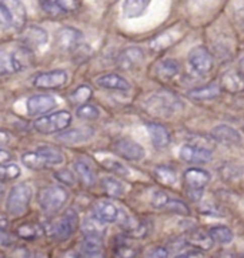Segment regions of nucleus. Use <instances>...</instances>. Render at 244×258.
Here are the masks:
<instances>
[{"instance_id":"obj_18","label":"nucleus","mask_w":244,"mask_h":258,"mask_svg":"<svg viewBox=\"0 0 244 258\" xmlns=\"http://www.w3.org/2000/svg\"><path fill=\"white\" fill-rule=\"evenodd\" d=\"M96 84L106 89V90H114V92H129L130 90V83L126 79H123L121 76L109 73V75H103L96 79Z\"/></svg>"},{"instance_id":"obj_12","label":"nucleus","mask_w":244,"mask_h":258,"mask_svg":"<svg viewBox=\"0 0 244 258\" xmlns=\"http://www.w3.org/2000/svg\"><path fill=\"white\" fill-rule=\"evenodd\" d=\"M180 157L183 161L190 164H206L211 161V151L200 146H196L193 143H189L180 149Z\"/></svg>"},{"instance_id":"obj_47","label":"nucleus","mask_w":244,"mask_h":258,"mask_svg":"<svg viewBox=\"0 0 244 258\" xmlns=\"http://www.w3.org/2000/svg\"><path fill=\"white\" fill-rule=\"evenodd\" d=\"M168 252L166 248H156L152 252H149V257H167Z\"/></svg>"},{"instance_id":"obj_45","label":"nucleus","mask_w":244,"mask_h":258,"mask_svg":"<svg viewBox=\"0 0 244 258\" xmlns=\"http://www.w3.org/2000/svg\"><path fill=\"white\" fill-rule=\"evenodd\" d=\"M54 177H56L57 180H60L62 183L68 184V185H75V183H76L75 175H73V173H70L69 170H62V171H57V173L54 174Z\"/></svg>"},{"instance_id":"obj_27","label":"nucleus","mask_w":244,"mask_h":258,"mask_svg":"<svg viewBox=\"0 0 244 258\" xmlns=\"http://www.w3.org/2000/svg\"><path fill=\"white\" fill-rule=\"evenodd\" d=\"M106 223L99 220L97 217H87L82 221V231L86 235H93V237H99L103 238V235L106 234Z\"/></svg>"},{"instance_id":"obj_14","label":"nucleus","mask_w":244,"mask_h":258,"mask_svg":"<svg viewBox=\"0 0 244 258\" xmlns=\"http://www.w3.org/2000/svg\"><path fill=\"white\" fill-rule=\"evenodd\" d=\"M186 187L190 191H203L210 181V174L203 168H189L183 175Z\"/></svg>"},{"instance_id":"obj_5","label":"nucleus","mask_w":244,"mask_h":258,"mask_svg":"<svg viewBox=\"0 0 244 258\" xmlns=\"http://www.w3.org/2000/svg\"><path fill=\"white\" fill-rule=\"evenodd\" d=\"M79 227V216L75 210H68L65 214L57 218L51 225V237L57 241H66L73 234L76 233Z\"/></svg>"},{"instance_id":"obj_41","label":"nucleus","mask_w":244,"mask_h":258,"mask_svg":"<svg viewBox=\"0 0 244 258\" xmlns=\"http://www.w3.org/2000/svg\"><path fill=\"white\" fill-rule=\"evenodd\" d=\"M20 175V168L16 164H0V180H15Z\"/></svg>"},{"instance_id":"obj_7","label":"nucleus","mask_w":244,"mask_h":258,"mask_svg":"<svg viewBox=\"0 0 244 258\" xmlns=\"http://www.w3.org/2000/svg\"><path fill=\"white\" fill-rule=\"evenodd\" d=\"M68 82V73L65 70H51L46 73H40L33 79V86L40 90L57 89Z\"/></svg>"},{"instance_id":"obj_31","label":"nucleus","mask_w":244,"mask_h":258,"mask_svg":"<svg viewBox=\"0 0 244 258\" xmlns=\"http://www.w3.org/2000/svg\"><path fill=\"white\" fill-rule=\"evenodd\" d=\"M92 89H90L89 86H79L76 90L69 96L68 100L70 101V104L79 107V106H82V104H86L87 100L92 97Z\"/></svg>"},{"instance_id":"obj_46","label":"nucleus","mask_w":244,"mask_h":258,"mask_svg":"<svg viewBox=\"0 0 244 258\" xmlns=\"http://www.w3.org/2000/svg\"><path fill=\"white\" fill-rule=\"evenodd\" d=\"M12 244H13L12 235H9V234L5 233L3 230H0V245H2V247H10Z\"/></svg>"},{"instance_id":"obj_24","label":"nucleus","mask_w":244,"mask_h":258,"mask_svg":"<svg viewBox=\"0 0 244 258\" xmlns=\"http://www.w3.org/2000/svg\"><path fill=\"white\" fill-rule=\"evenodd\" d=\"M22 69H23V64L13 53L0 51V76L13 75V73L20 72Z\"/></svg>"},{"instance_id":"obj_44","label":"nucleus","mask_w":244,"mask_h":258,"mask_svg":"<svg viewBox=\"0 0 244 258\" xmlns=\"http://www.w3.org/2000/svg\"><path fill=\"white\" fill-rule=\"evenodd\" d=\"M12 16H10V13H9L8 8L0 2V27H3V29H12Z\"/></svg>"},{"instance_id":"obj_38","label":"nucleus","mask_w":244,"mask_h":258,"mask_svg":"<svg viewBox=\"0 0 244 258\" xmlns=\"http://www.w3.org/2000/svg\"><path fill=\"white\" fill-rule=\"evenodd\" d=\"M76 116L79 118H83V120H96L100 116V111H99V108L96 107V106L86 103V104H82V106L77 107Z\"/></svg>"},{"instance_id":"obj_36","label":"nucleus","mask_w":244,"mask_h":258,"mask_svg":"<svg viewBox=\"0 0 244 258\" xmlns=\"http://www.w3.org/2000/svg\"><path fill=\"white\" fill-rule=\"evenodd\" d=\"M40 8L43 13L49 17H59L66 15V10L60 6L57 0H40Z\"/></svg>"},{"instance_id":"obj_28","label":"nucleus","mask_w":244,"mask_h":258,"mask_svg":"<svg viewBox=\"0 0 244 258\" xmlns=\"http://www.w3.org/2000/svg\"><path fill=\"white\" fill-rule=\"evenodd\" d=\"M80 251L86 257H100L103 255L101 238L93 237V235H86V238L80 244Z\"/></svg>"},{"instance_id":"obj_26","label":"nucleus","mask_w":244,"mask_h":258,"mask_svg":"<svg viewBox=\"0 0 244 258\" xmlns=\"http://www.w3.org/2000/svg\"><path fill=\"white\" fill-rule=\"evenodd\" d=\"M221 94V89H220L219 84L210 83L207 86H203V87H197L189 92V97L193 99V100H211V99H216Z\"/></svg>"},{"instance_id":"obj_8","label":"nucleus","mask_w":244,"mask_h":258,"mask_svg":"<svg viewBox=\"0 0 244 258\" xmlns=\"http://www.w3.org/2000/svg\"><path fill=\"white\" fill-rule=\"evenodd\" d=\"M83 34L75 27H62L56 33V46L63 51H73L82 44Z\"/></svg>"},{"instance_id":"obj_22","label":"nucleus","mask_w":244,"mask_h":258,"mask_svg":"<svg viewBox=\"0 0 244 258\" xmlns=\"http://www.w3.org/2000/svg\"><path fill=\"white\" fill-rule=\"evenodd\" d=\"M178 72H180V66L173 58H164V60L159 61L154 67V75L163 82L171 80L173 77L178 75Z\"/></svg>"},{"instance_id":"obj_16","label":"nucleus","mask_w":244,"mask_h":258,"mask_svg":"<svg viewBox=\"0 0 244 258\" xmlns=\"http://www.w3.org/2000/svg\"><path fill=\"white\" fill-rule=\"evenodd\" d=\"M0 2L8 8L9 13L12 16V23H13L12 29L22 30L26 23V17H27L25 5L20 0H0Z\"/></svg>"},{"instance_id":"obj_43","label":"nucleus","mask_w":244,"mask_h":258,"mask_svg":"<svg viewBox=\"0 0 244 258\" xmlns=\"http://www.w3.org/2000/svg\"><path fill=\"white\" fill-rule=\"evenodd\" d=\"M168 199H170V197H168L164 191H156L153 194L152 206L154 208H157V210H164Z\"/></svg>"},{"instance_id":"obj_11","label":"nucleus","mask_w":244,"mask_h":258,"mask_svg":"<svg viewBox=\"0 0 244 258\" xmlns=\"http://www.w3.org/2000/svg\"><path fill=\"white\" fill-rule=\"evenodd\" d=\"M94 136V130L92 127H76V128H70V130H62V133L56 136V140L65 144H83L87 143Z\"/></svg>"},{"instance_id":"obj_49","label":"nucleus","mask_w":244,"mask_h":258,"mask_svg":"<svg viewBox=\"0 0 244 258\" xmlns=\"http://www.w3.org/2000/svg\"><path fill=\"white\" fill-rule=\"evenodd\" d=\"M9 136L6 133H3V132H0V146H5V144H8L9 143Z\"/></svg>"},{"instance_id":"obj_30","label":"nucleus","mask_w":244,"mask_h":258,"mask_svg":"<svg viewBox=\"0 0 244 258\" xmlns=\"http://www.w3.org/2000/svg\"><path fill=\"white\" fill-rule=\"evenodd\" d=\"M186 244H189L190 247H193L196 250H200V248L202 250H209L213 245V240L210 238V235L207 237L203 233L196 231V233L189 234V237L186 238Z\"/></svg>"},{"instance_id":"obj_10","label":"nucleus","mask_w":244,"mask_h":258,"mask_svg":"<svg viewBox=\"0 0 244 258\" xmlns=\"http://www.w3.org/2000/svg\"><path fill=\"white\" fill-rule=\"evenodd\" d=\"M49 34L39 26H29L20 36V42L29 50H37L47 43Z\"/></svg>"},{"instance_id":"obj_6","label":"nucleus","mask_w":244,"mask_h":258,"mask_svg":"<svg viewBox=\"0 0 244 258\" xmlns=\"http://www.w3.org/2000/svg\"><path fill=\"white\" fill-rule=\"evenodd\" d=\"M113 151L117 154L118 157L130 160V161H139L144 157V149L130 139H118L113 143Z\"/></svg>"},{"instance_id":"obj_42","label":"nucleus","mask_w":244,"mask_h":258,"mask_svg":"<svg viewBox=\"0 0 244 258\" xmlns=\"http://www.w3.org/2000/svg\"><path fill=\"white\" fill-rule=\"evenodd\" d=\"M164 210L173 211V213H177V214H183V216L189 214V207L186 206L185 203L180 200H174V199H168Z\"/></svg>"},{"instance_id":"obj_9","label":"nucleus","mask_w":244,"mask_h":258,"mask_svg":"<svg viewBox=\"0 0 244 258\" xmlns=\"http://www.w3.org/2000/svg\"><path fill=\"white\" fill-rule=\"evenodd\" d=\"M189 64L197 75H207L213 67V57L206 47H194L189 54Z\"/></svg>"},{"instance_id":"obj_51","label":"nucleus","mask_w":244,"mask_h":258,"mask_svg":"<svg viewBox=\"0 0 244 258\" xmlns=\"http://www.w3.org/2000/svg\"><path fill=\"white\" fill-rule=\"evenodd\" d=\"M238 72L241 73V76L244 77V58L240 60V64H238Z\"/></svg>"},{"instance_id":"obj_15","label":"nucleus","mask_w":244,"mask_h":258,"mask_svg":"<svg viewBox=\"0 0 244 258\" xmlns=\"http://www.w3.org/2000/svg\"><path fill=\"white\" fill-rule=\"evenodd\" d=\"M26 106H27V111L32 116H36V114H44L53 110L57 106V101L54 97L47 96V94H36L27 100Z\"/></svg>"},{"instance_id":"obj_37","label":"nucleus","mask_w":244,"mask_h":258,"mask_svg":"<svg viewBox=\"0 0 244 258\" xmlns=\"http://www.w3.org/2000/svg\"><path fill=\"white\" fill-rule=\"evenodd\" d=\"M101 166L104 167L106 170L111 171V173L120 175V177H127V175H129V168H127L123 163L117 161V160H113V158L103 160V161H101Z\"/></svg>"},{"instance_id":"obj_21","label":"nucleus","mask_w":244,"mask_h":258,"mask_svg":"<svg viewBox=\"0 0 244 258\" xmlns=\"http://www.w3.org/2000/svg\"><path fill=\"white\" fill-rule=\"evenodd\" d=\"M147 130L150 134V139H152L153 146L157 149V150H163L166 149L170 143V133L164 125L157 124V123H150L147 124Z\"/></svg>"},{"instance_id":"obj_20","label":"nucleus","mask_w":244,"mask_h":258,"mask_svg":"<svg viewBox=\"0 0 244 258\" xmlns=\"http://www.w3.org/2000/svg\"><path fill=\"white\" fill-rule=\"evenodd\" d=\"M221 89L228 93L244 92V77L237 70H228L221 76Z\"/></svg>"},{"instance_id":"obj_34","label":"nucleus","mask_w":244,"mask_h":258,"mask_svg":"<svg viewBox=\"0 0 244 258\" xmlns=\"http://www.w3.org/2000/svg\"><path fill=\"white\" fill-rule=\"evenodd\" d=\"M22 163H23L27 168H30V170H37V171L47 167V164H46L44 160L39 156L37 151H30V153L23 154V156H22Z\"/></svg>"},{"instance_id":"obj_17","label":"nucleus","mask_w":244,"mask_h":258,"mask_svg":"<svg viewBox=\"0 0 244 258\" xmlns=\"http://www.w3.org/2000/svg\"><path fill=\"white\" fill-rule=\"evenodd\" d=\"M211 139L216 142L228 144V146H238L241 144V134L237 130L228 127V125H217L210 132Z\"/></svg>"},{"instance_id":"obj_3","label":"nucleus","mask_w":244,"mask_h":258,"mask_svg":"<svg viewBox=\"0 0 244 258\" xmlns=\"http://www.w3.org/2000/svg\"><path fill=\"white\" fill-rule=\"evenodd\" d=\"M70 121H72V114L66 110H60L49 116H43L34 120L33 127L36 132L42 134L60 133L62 130L68 128Z\"/></svg>"},{"instance_id":"obj_25","label":"nucleus","mask_w":244,"mask_h":258,"mask_svg":"<svg viewBox=\"0 0 244 258\" xmlns=\"http://www.w3.org/2000/svg\"><path fill=\"white\" fill-rule=\"evenodd\" d=\"M152 0H125L123 2V15L127 19L143 16Z\"/></svg>"},{"instance_id":"obj_33","label":"nucleus","mask_w":244,"mask_h":258,"mask_svg":"<svg viewBox=\"0 0 244 258\" xmlns=\"http://www.w3.org/2000/svg\"><path fill=\"white\" fill-rule=\"evenodd\" d=\"M103 190L106 191L107 196L118 199L125 194V185L121 181H118L116 178H104L103 180Z\"/></svg>"},{"instance_id":"obj_29","label":"nucleus","mask_w":244,"mask_h":258,"mask_svg":"<svg viewBox=\"0 0 244 258\" xmlns=\"http://www.w3.org/2000/svg\"><path fill=\"white\" fill-rule=\"evenodd\" d=\"M39 156L44 160V163L47 166H59L65 161V156L63 153L56 149V147H49V146H44V147H39L37 149Z\"/></svg>"},{"instance_id":"obj_50","label":"nucleus","mask_w":244,"mask_h":258,"mask_svg":"<svg viewBox=\"0 0 244 258\" xmlns=\"http://www.w3.org/2000/svg\"><path fill=\"white\" fill-rule=\"evenodd\" d=\"M6 225H8V221H6V218L0 217V230H5V228H6Z\"/></svg>"},{"instance_id":"obj_52","label":"nucleus","mask_w":244,"mask_h":258,"mask_svg":"<svg viewBox=\"0 0 244 258\" xmlns=\"http://www.w3.org/2000/svg\"><path fill=\"white\" fill-rule=\"evenodd\" d=\"M3 191H5V185L0 183V194H2V192H3Z\"/></svg>"},{"instance_id":"obj_4","label":"nucleus","mask_w":244,"mask_h":258,"mask_svg":"<svg viewBox=\"0 0 244 258\" xmlns=\"http://www.w3.org/2000/svg\"><path fill=\"white\" fill-rule=\"evenodd\" d=\"M178 106H180L178 99L176 96H173L171 93L167 92L156 93L146 103V107L152 114L161 117H167L173 114L174 111H177Z\"/></svg>"},{"instance_id":"obj_39","label":"nucleus","mask_w":244,"mask_h":258,"mask_svg":"<svg viewBox=\"0 0 244 258\" xmlns=\"http://www.w3.org/2000/svg\"><path fill=\"white\" fill-rule=\"evenodd\" d=\"M173 42H174V37H171L170 32H166V33L157 36L154 40H152V43H150V49L154 51L164 50V49L170 47V46L173 44Z\"/></svg>"},{"instance_id":"obj_35","label":"nucleus","mask_w":244,"mask_h":258,"mask_svg":"<svg viewBox=\"0 0 244 258\" xmlns=\"http://www.w3.org/2000/svg\"><path fill=\"white\" fill-rule=\"evenodd\" d=\"M153 174L157 178L159 183L164 184V185H173L177 180L176 173L168 167H156Z\"/></svg>"},{"instance_id":"obj_32","label":"nucleus","mask_w":244,"mask_h":258,"mask_svg":"<svg viewBox=\"0 0 244 258\" xmlns=\"http://www.w3.org/2000/svg\"><path fill=\"white\" fill-rule=\"evenodd\" d=\"M209 235L213 241L219 242V244H228L233 240V233L231 230L227 228V227H223V225H217V227H213L210 231H209Z\"/></svg>"},{"instance_id":"obj_13","label":"nucleus","mask_w":244,"mask_h":258,"mask_svg":"<svg viewBox=\"0 0 244 258\" xmlns=\"http://www.w3.org/2000/svg\"><path fill=\"white\" fill-rule=\"evenodd\" d=\"M144 61V53L140 47H127L118 54L117 66L121 70H133Z\"/></svg>"},{"instance_id":"obj_48","label":"nucleus","mask_w":244,"mask_h":258,"mask_svg":"<svg viewBox=\"0 0 244 258\" xmlns=\"http://www.w3.org/2000/svg\"><path fill=\"white\" fill-rule=\"evenodd\" d=\"M10 158H12V156H10V153H9V151L2 150V149H0V164L8 163Z\"/></svg>"},{"instance_id":"obj_23","label":"nucleus","mask_w":244,"mask_h":258,"mask_svg":"<svg viewBox=\"0 0 244 258\" xmlns=\"http://www.w3.org/2000/svg\"><path fill=\"white\" fill-rule=\"evenodd\" d=\"M73 170L76 173L77 178L86 185V187H92L97 181L96 173L92 168V166L86 161V160H77L76 163L73 164Z\"/></svg>"},{"instance_id":"obj_40","label":"nucleus","mask_w":244,"mask_h":258,"mask_svg":"<svg viewBox=\"0 0 244 258\" xmlns=\"http://www.w3.org/2000/svg\"><path fill=\"white\" fill-rule=\"evenodd\" d=\"M17 235L22 237V238H29V240H33L37 238L40 235V228L36 224H23L17 228Z\"/></svg>"},{"instance_id":"obj_2","label":"nucleus","mask_w":244,"mask_h":258,"mask_svg":"<svg viewBox=\"0 0 244 258\" xmlns=\"http://www.w3.org/2000/svg\"><path fill=\"white\" fill-rule=\"evenodd\" d=\"M33 197V191L27 184H17L9 192L6 208L12 217L25 216L29 210L30 201Z\"/></svg>"},{"instance_id":"obj_1","label":"nucleus","mask_w":244,"mask_h":258,"mask_svg":"<svg viewBox=\"0 0 244 258\" xmlns=\"http://www.w3.org/2000/svg\"><path fill=\"white\" fill-rule=\"evenodd\" d=\"M69 199L68 191L62 187V185H49L46 188H42L39 196H37V201L39 206L43 210V213L46 214H56L63 208Z\"/></svg>"},{"instance_id":"obj_19","label":"nucleus","mask_w":244,"mask_h":258,"mask_svg":"<svg viewBox=\"0 0 244 258\" xmlns=\"http://www.w3.org/2000/svg\"><path fill=\"white\" fill-rule=\"evenodd\" d=\"M92 213V216L97 217L104 223H114L118 217L117 207L109 201H96L93 204Z\"/></svg>"}]
</instances>
